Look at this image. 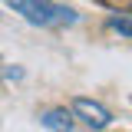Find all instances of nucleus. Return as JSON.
<instances>
[{"label": "nucleus", "mask_w": 132, "mask_h": 132, "mask_svg": "<svg viewBox=\"0 0 132 132\" xmlns=\"http://www.w3.org/2000/svg\"><path fill=\"white\" fill-rule=\"evenodd\" d=\"M10 7H13V13H20L27 23L33 27H53V10H56V3H50V0H7Z\"/></svg>", "instance_id": "obj_1"}, {"label": "nucleus", "mask_w": 132, "mask_h": 132, "mask_svg": "<svg viewBox=\"0 0 132 132\" xmlns=\"http://www.w3.org/2000/svg\"><path fill=\"white\" fill-rule=\"evenodd\" d=\"M73 112L79 116L89 129H106V126L112 122V116H109V109H106L102 102L86 99V96H76V99H73Z\"/></svg>", "instance_id": "obj_2"}, {"label": "nucleus", "mask_w": 132, "mask_h": 132, "mask_svg": "<svg viewBox=\"0 0 132 132\" xmlns=\"http://www.w3.org/2000/svg\"><path fill=\"white\" fill-rule=\"evenodd\" d=\"M40 122L50 132H73V112H66V109H46L40 116Z\"/></svg>", "instance_id": "obj_3"}, {"label": "nucleus", "mask_w": 132, "mask_h": 132, "mask_svg": "<svg viewBox=\"0 0 132 132\" xmlns=\"http://www.w3.org/2000/svg\"><path fill=\"white\" fill-rule=\"evenodd\" d=\"M76 20H79V16H76V10H73V7H56V10H53V27H69V23H76Z\"/></svg>", "instance_id": "obj_4"}, {"label": "nucleus", "mask_w": 132, "mask_h": 132, "mask_svg": "<svg viewBox=\"0 0 132 132\" xmlns=\"http://www.w3.org/2000/svg\"><path fill=\"white\" fill-rule=\"evenodd\" d=\"M106 27L116 30V33H122V36H132V16H109Z\"/></svg>", "instance_id": "obj_5"}, {"label": "nucleus", "mask_w": 132, "mask_h": 132, "mask_svg": "<svg viewBox=\"0 0 132 132\" xmlns=\"http://www.w3.org/2000/svg\"><path fill=\"white\" fill-rule=\"evenodd\" d=\"M102 3H106L109 10H116L119 16H122V13H129V10H132V0H102Z\"/></svg>", "instance_id": "obj_6"}, {"label": "nucleus", "mask_w": 132, "mask_h": 132, "mask_svg": "<svg viewBox=\"0 0 132 132\" xmlns=\"http://www.w3.org/2000/svg\"><path fill=\"white\" fill-rule=\"evenodd\" d=\"M3 76L7 79H23V69L20 66H10V69H3Z\"/></svg>", "instance_id": "obj_7"}]
</instances>
